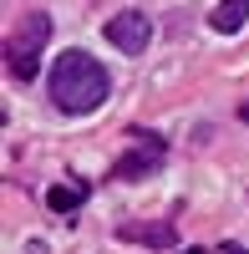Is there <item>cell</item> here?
Segmentation results:
<instances>
[{"mask_svg": "<svg viewBox=\"0 0 249 254\" xmlns=\"http://www.w3.org/2000/svg\"><path fill=\"white\" fill-rule=\"evenodd\" d=\"M81 198H87V183H71V188H46V208H51V214H71Z\"/></svg>", "mask_w": 249, "mask_h": 254, "instance_id": "7", "label": "cell"}, {"mask_svg": "<svg viewBox=\"0 0 249 254\" xmlns=\"http://www.w3.org/2000/svg\"><path fill=\"white\" fill-rule=\"evenodd\" d=\"M46 92H51L61 117H87V112H97L102 102H107L112 76H107V66H102L92 51H61L51 61Z\"/></svg>", "mask_w": 249, "mask_h": 254, "instance_id": "1", "label": "cell"}, {"mask_svg": "<svg viewBox=\"0 0 249 254\" xmlns=\"http://www.w3.org/2000/svg\"><path fill=\"white\" fill-rule=\"evenodd\" d=\"M244 20H249V0H219L214 15H209V26H214L219 36H239Z\"/></svg>", "mask_w": 249, "mask_h": 254, "instance_id": "6", "label": "cell"}, {"mask_svg": "<svg viewBox=\"0 0 249 254\" xmlns=\"http://www.w3.org/2000/svg\"><path fill=\"white\" fill-rule=\"evenodd\" d=\"M46 41H51V15L46 10H31V15H20L10 36H5V66L15 81H31L41 71V51H46Z\"/></svg>", "mask_w": 249, "mask_h": 254, "instance_id": "2", "label": "cell"}, {"mask_svg": "<svg viewBox=\"0 0 249 254\" xmlns=\"http://www.w3.org/2000/svg\"><path fill=\"white\" fill-rule=\"evenodd\" d=\"M117 239H132V244H148V249H178V229L173 224H122Z\"/></svg>", "mask_w": 249, "mask_h": 254, "instance_id": "5", "label": "cell"}, {"mask_svg": "<svg viewBox=\"0 0 249 254\" xmlns=\"http://www.w3.org/2000/svg\"><path fill=\"white\" fill-rule=\"evenodd\" d=\"M224 254H249V249H239V244H224Z\"/></svg>", "mask_w": 249, "mask_h": 254, "instance_id": "8", "label": "cell"}, {"mask_svg": "<svg viewBox=\"0 0 249 254\" xmlns=\"http://www.w3.org/2000/svg\"><path fill=\"white\" fill-rule=\"evenodd\" d=\"M163 158H168V147L163 142H142L137 153H127L117 163V183H132V178H148L153 168H163Z\"/></svg>", "mask_w": 249, "mask_h": 254, "instance_id": "4", "label": "cell"}, {"mask_svg": "<svg viewBox=\"0 0 249 254\" xmlns=\"http://www.w3.org/2000/svg\"><path fill=\"white\" fill-rule=\"evenodd\" d=\"M107 41H112L122 56H142L148 41H153V20L142 15V10H117L107 20Z\"/></svg>", "mask_w": 249, "mask_h": 254, "instance_id": "3", "label": "cell"}]
</instances>
